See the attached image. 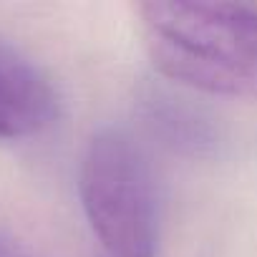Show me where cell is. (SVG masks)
Returning a JSON list of instances; mask_svg holds the SVG:
<instances>
[{"label": "cell", "instance_id": "cell-1", "mask_svg": "<svg viewBox=\"0 0 257 257\" xmlns=\"http://www.w3.org/2000/svg\"><path fill=\"white\" fill-rule=\"evenodd\" d=\"M134 13L164 78L212 96H257V3L152 0Z\"/></svg>", "mask_w": 257, "mask_h": 257}, {"label": "cell", "instance_id": "cell-2", "mask_svg": "<svg viewBox=\"0 0 257 257\" xmlns=\"http://www.w3.org/2000/svg\"><path fill=\"white\" fill-rule=\"evenodd\" d=\"M78 194L103 257H154L159 247V187L147 149L118 126L91 137L81 157Z\"/></svg>", "mask_w": 257, "mask_h": 257}, {"label": "cell", "instance_id": "cell-3", "mask_svg": "<svg viewBox=\"0 0 257 257\" xmlns=\"http://www.w3.org/2000/svg\"><path fill=\"white\" fill-rule=\"evenodd\" d=\"M58 113V98L46 73L18 48L0 41V139L41 134Z\"/></svg>", "mask_w": 257, "mask_h": 257}, {"label": "cell", "instance_id": "cell-4", "mask_svg": "<svg viewBox=\"0 0 257 257\" xmlns=\"http://www.w3.org/2000/svg\"><path fill=\"white\" fill-rule=\"evenodd\" d=\"M149 113L154 118V123H159V128L169 137V142H182L189 147H197L199 142H207V126L199 121V116H194L189 108H182L174 103V98L167 96H154L149 98Z\"/></svg>", "mask_w": 257, "mask_h": 257}, {"label": "cell", "instance_id": "cell-5", "mask_svg": "<svg viewBox=\"0 0 257 257\" xmlns=\"http://www.w3.org/2000/svg\"><path fill=\"white\" fill-rule=\"evenodd\" d=\"M0 257H18V252L13 249V244L0 234Z\"/></svg>", "mask_w": 257, "mask_h": 257}, {"label": "cell", "instance_id": "cell-6", "mask_svg": "<svg viewBox=\"0 0 257 257\" xmlns=\"http://www.w3.org/2000/svg\"><path fill=\"white\" fill-rule=\"evenodd\" d=\"M18 257H21V254H18Z\"/></svg>", "mask_w": 257, "mask_h": 257}]
</instances>
